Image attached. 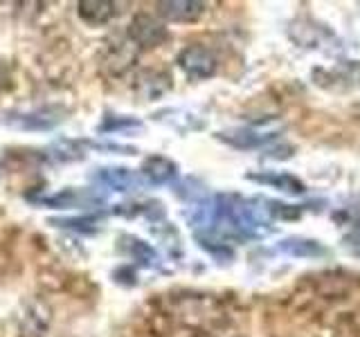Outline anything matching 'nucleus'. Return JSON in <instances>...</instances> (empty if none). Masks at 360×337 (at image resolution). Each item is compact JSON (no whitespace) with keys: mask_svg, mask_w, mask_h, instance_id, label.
<instances>
[{"mask_svg":"<svg viewBox=\"0 0 360 337\" xmlns=\"http://www.w3.org/2000/svg\"><path fill=\"white\" fill-rule=\"evenodd\" d=\"M178 65L189 79H210L217 72V56L205 45H189L178 54Z\"/></svg>","mask_w":360,"mask_h":337,"instance_id":"obj_1","label":"nucleus"},{"mask_svg":"<svg viewBox=\"0 0 360 337\" xmlns=\"http://www.w3.org/2000/svg\"><path fill=\"white\" fill-rule=\"evenodd\" d=\"M3 117L9 126L22 128V131H50L63 119L59 108H37V110H30V112H7V115H3Z\"/></svg>","mask_w":360,"mask_h":337,"instance_id":"obj_2","label":"nucleus"},{"mask_svg":"<svg viewBox=\"0 0 360 337\" xmlns=\"http://www.w3.org/2000/svg\"><path fill=\"white\" fill-rule=\"evenodd\" d=\"M129 39L140 48H158L169 39V32L162 22H158L149 14H138L129 25Z\"/></svg>","mask_w":360,"mask_h":337,"instance_id":"obj_3","label":"nucleus"},{"mask_svg":"<svg viewBox=\"0 0 360 337\" xmlns=\"http://www.w3.org/2000/svg\"><path fill=\"white\" fill-rule=\"evenodd\" d=\"M158 14L169 22H194L205 14V3L198 0H169V3H158Z\"/></svg>","mask_w":360,"mask_h":337,"instance_id":"obj_4","label":"nucleus"},{"mask_svg":"<svg viewBox=\"0 0 360 337\" xmlns=\"http://www.w3.org/2000/svg\"><path fill=\"white\" fill-rule=\"evenodd\" d=\"M77 14L86 25L101 27L117 16V3H106V0H82L77 5Z\"/></svg>","mask_w":360,"mask_h":337,"instance_id":"obj_5","label":"nucleus"},{"mask_svg":"<svg viewBox=\"0 0 360 337\" xmlns=\"http://www.w3.org/2000/svg\"><path fill=\"white\" fill-rule=\"evenodd\" d=\"M97 180L110 187L112 191H133L142 185L138 173H133L131 168H120V166H106L97 171Z\"/></svg>","mask_w":360,"mask_h":337,"instance_id":"obj_6","label":"nucleus"},{"mask_svg":"<svg viewBox=\"0 0 360 337\" xmlns=\"http://www.w3.org/2000/svg\"><path fill=\"white\" fill-rule=\"evenodd\" d=\"M176 164L169 160V157L162 155H151L146 157L144 164H142V176L149 180L151 185H165L169 180H174L176 176Z\"/></svg>","mask_w":360,"mask_h":337,"instance_id":"obj_7","label":"nucleus"},{"mask_svg":"<svg viewBox=\"0 0 360 337\" xmlns=\"http://www.w3.org/2000/svg\"><path fill=\"white\" fill-rule=\"evenodd\" d=\"M217 138L225 144L234 146V149H255V146H259V144L270 142L275 135H262V133H255L250 128H232V131L217 133Z\"/></svg>","mask_w":360,"mask_h":337,"instance_id":"obj_8","label":"nucleus"},{"mask_svg":"<svg viewBox=\"0 0 360 337\" xmlns=\"http://www.w3.org/2000/svg\"><path fill=\"white\" fill-rule=\"evenodd\" d=\"M250 180H255V183H259V185H270L279 191H286V194H290V196H300L307 191L302 180L290 176V173H252Z\"/></svg>","mask_w":360,"mask_h":337,"instance_id":"obj_9","label":"nucleus"},{"mask_svg":"<svg viewBox=\"0 0 360 337\" xmlns=\"http://www.w3.org/2000/svg\"><path fill=\"white\" fill-rule=\"evenodd\" d=\"M279 250L286 252L290 256H302V258H313V256H322L326 250L311 239H300V236H290V239H284L279 243Z\"/></svg>","mask_w":360,"mask_h":337,"instance_id":"obj_10","label":"nucleus"},{"mask_svg":"<svg viewBox=\"0 0 360 337\" xmlns=\"http://www.w3.org/2000/svg\"><path fill=\"white\" fill-rule=\"evenodd\" d=\"M50 155L56 162H75V160H82L84 157V153L79 151V146L70 140H59L56 144H52Z\"/></svg>","mask_w":360,"mask_h":337,"instance_id":"obj_11","label":"nucleus"},{"mask_svg":"<svg viewBox=\"0 0 360 337\" xmlns=\"http://www.w3.org/2000/svg\"><path fill=\"white\" fill-rule=\"evenodd\" d=\"M41 202H45V205H50V207H56V209H59V207L65 209V207H75V205H86V198H82L70 189H65L61 196L56 194V196H50V198H43Z\"/></svg>","mask_w":360,"mask_h":337,"instance_id":"obj_12","label":"nucleus"},{"mask_svg":"<svg viewBox=\"0 0 360 337\" xmlns=\"http://www.w3.org/2000/svg\"><path fill=\"white\" fill-rule=\"evenodd\" d=\"M268 211L273 213L275 218H297L300 216V209L297 207H292V205H281V202H275V200H270L268 202Z\"/></svg>","mask_w":360,"mask_h":337,"instance_id":"obj_13","label":"nucleus"},{"mask_svg":"<svg viewBox=\"0 0 360 337\" xmlns=\"http://www.w3.org/2000/svg\"><path fill=\"white\" fill-rule=\"evenodd\" d=\"M11 86H14V81H11L9 67L5 65V61H0V95H5Z\"/></svg>","mask_w":360,"mask_h":337,"instance_id":"obj_14","label":"nucleus"},{"mask_svg":"<svg viewBox=\"0 0 360 337\" xmlns=\"http://www.w3.org/2000/svg\"><path fill=\"white\" fill-rule=\"evenodd\" d=\"M345 247L352 254L360 256V232H354L352 236H347V239H345Z\"/></svg>","mask_w":360,"mask_h":337,"instance_id":"obj_15","label":"nucleus"}]
</instances>
